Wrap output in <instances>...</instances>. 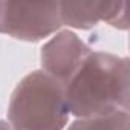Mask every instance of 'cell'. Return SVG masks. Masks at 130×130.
Masks as SVG:
<instances>
[{
  "instance_id": "7",
  "label": "cell",
  "mask_w": 130,
  "mask_h": 130,
  "mask_svg": "<svg viewBox=\"0 0 130 130\" xmlns=\"http://www.w3.org/2000/svg\"><path fill=\"white\" fill-rule=\"evenodd\" d=\"M0 130H12V128H11V125H9L8 121L0 119Z\"/></svg>"
},
{
  "instance_id": "6",
  "label": "cell",
  "mask_w": 130,
  "mask_h": 130,
  "mask_svg": "<svg viewBox=\"0 0 130 130\" xmlns=\"http://www.w3.org/2000/svg\"><path fill=\"white\" fill-rule=\"evenodd\" d=\"M66 130H130L128 112H115L104 116L77 118Z\"/></svg>"
},
{
  "instance_id": "3",
  "label": "cell",
  "mask_w": 130,
  "mask_h": 130,
  "mask_svg": "<svg viewBox=\"0 0 130 130\" xmlns=\"http://www.w3.org/2000/svg\"><path fill=\"white\" fill-rule=\"evenodd\" d=\"M58 2H3L0 0V34L23 41H40L61 29Z\"/></svg>"
},
{
  "instance_id": "2",
  "label": "cell",
  "mask_w": 130,
  "mask_h": 130,
  "mask_svg": "<svg viewBox=\"0 0 130 130\" xmlns=\"http://www.w3.org/2000/svg\"><path fill=\"white\" fill-rule=\"evenodd\" d=\"M69 116L63 84L41 69L23 77L11 93L8 122L12 130H63Z\"/></svg>"
},
{
  "instance_id": "4",
  "label": "cell",
  "mask_w": 130,
  "mask_h": 130,
  "mask_svg": "<svg viewBox=\"0 0 130 130\" xmlns=\"http://www.w3.org/2000/svg\"><path fill=\"white\" fill-rule=\"evenodd\" d=\"M90 52L92 49L75 32L58 31L41 47V71L64 84Z\"/></svg>"
},
{
  "instance_id": "1",
  "label": "cell",
  "mask_w": 130,
  "mask_h": 130,
  "mask_svg": "<svg viewBox=\"0 0 130 130\" xmlns=\"http://www.w3.org/2000/svg\"><path fill=\"white\" fill-rule=\"evenodd\" d=\"M63 89L69 113L75 118L128 112V58L110 52L92 51L75 74L63 84Z\"/></svg>"
},
{
  "instance_id": "5",
  "label": "cell",
  "mask_w": 130,
  "mask_h": 130,
  "mask_svg": "<svg viewBox=\"0 0 130 130\" xmlns=\"http://www.w3.org/2000/svg\"><path fill=\"white\" fill-rule=\"evenodd\" d=\"M61 23L69 28L90 29L100 22L127 29V2H58Z\"/></svg>"
}]
</instances>
